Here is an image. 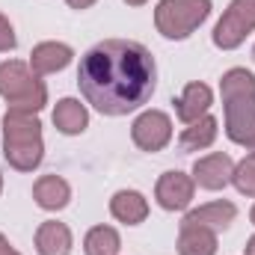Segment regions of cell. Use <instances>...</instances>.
<instances>
[{
  "mask_svg": "<svg viewBox=\"0 0 255 255\" xmlns=\"http://www.w3.org/2000/svg\"><path fill=\"white\" fill-rule=\"evenodd\" d=\"M128 6H145V3H148V0H125Z\"/></svg>",
  "mask_w": 255,
  "mask_h": 255,
  "instance_id": "25",
  "label": "cell"
},
{
  "mask_svg": "<svg viewBox=\"0 0 255 255\" xmlns=\"http://www.w3.org/2000/svg\"><path fill=\"white\" fill-rule=\"evenodd\" d=\"M232 184L238 187V193H244V196H255V151L247 154V157L235 166Z\"/></svg>",
  "mask_w": 255,
  "mask_h": 255,
  "instance_id": "20",
  "label": "cell"
},
{
  "mask_svg": "<svg viewBox=\"0 0 255 255\" xmlns=\"http://www.w3.org/2000/svg\"><path fill=\"white\" fill-rule=\"evenodd\" d=\"M33 199H36V205L42 211H63L71 202V187L60 175H42L33 184Z\"/></svg>",
  "mask_w": 255,
  "mask_h": 255,
  "instance_id": "13",
  "label": "cell"
},
{
  "mask_svg": "<svg viewBox=\"0 0 255 255\" xmlns=\"http://www.w3.org/2000/svg\"><path fill=\"white\" fill-rule=\"evenodd\" d=\"M172 104H175V116H178L184 125H190L196 119L208 116V110H211V104H214V92H211L208 83H187L184 92H181Z\"/></svg>",
  "mask_w": 255,
  "mask_h": 255,
  "instance_id": "10",
  "label": "cell"
},
{
  "mask_svg": "<svg viewBox=\"0 0 255 255\" xmlns=\"http://www.w3.org/2000/svg\"><path fill=\"white\" fill-rule=\"evenodd\" d=\"M3 157L18 172H33L45 157L42 122L27 110H6L3 116Z\"/></svg>",
  "mask_w": 255,
  "mask_h": 255,
  "instance_id": "3",
  "label": "cell"
},
{
  "mask_svg": "<svg viewBox=\"0 0 255 255\" xmlns=\"http://www.w3.org/2000/svg\"><path fill=\"white\" fill-rule=\"evenodd\" d=\"M15 45H18V39H15V30H12L9 18L0 12V54H9V51H15Z\"/></svg>",
  "mask_w": 255,
  "mask_h": 255,
  "instance_id": "21",
  "label": "cell"
},
{
  "mask_svg": "<svg viewBox=\"0 0 255 255\" xmlns=\"http://www.w3.org/2000/svg\"><path fill=\"white\" fill-rule=\"evenodd\" d=\"M122 238L113 226H95L83 238V253L86 255H119Z\"/></svg>",
  "mask_w": 255,
  "mask_h": 255,
  "instance_id": "19",
  "label": "cell"
},
{
  "mask_svg": "<svg viewBox=\"0 0 255 255\" xmlns=\"http://www.w3.org/2000/svg\"><path fill=\"white\" fill-rule=\"evenodd\" d=\"M130 139L142 151H163L172 142V119L163 110H145L133 119Z\"/></svg>",
  "mask_w": 255,
  "mask_h": 255,
  "instance_id": "7",
  "label": "cell"
},
{
  "mask_svg": "<svg viewBox=\"0 0 255 255\" xmlns=\"http://www.w3.org/2000/svg\"><path fill=\"white\" fill-rule=\"evenodd\" d=\"M193 193H196V181L190 175H184L178 169H169L157 178L154 199L163 211H187L193 202Z\"/></svg>",
  "mask_w": 255,
  "mask_h": 255,
  "instance_id": "8",
  "label": "cell"
},
{
  "mask_svg": "<svg viewBox=\"0 0 255 255\" xmlns=\"http://www.w3.org/2000/svg\"><path fill=\"white\" fill-rule=\"evenodd\" d=\"M178 255H217V232L181 223L178 232Z\"/></svg>",
  "mask_w": 255,
  "mask_h": 255,
  "instance_id": "17",
  "label": "cell"
},
{
  "mask_svg": "<svg viewBox=\"0 0 255 255\" xmlns=\"http://www.w3.org/2000/svg\"><path fill=\"white\" fill-rule=\"evenodd\" d=\"M211 15V0H160L154 9V27L163 39L181 42L193 36Z\"/></svg>",
  "mask_w": 255,
  "mask_h": 255,
  "instance_id": "5",
  "label": "cell"
},
{
  "mask_svg": "<svg viewBox=\"0 0 255 255\" xmlns=\"http://www.w3.org/2000/svg\"><path fill=\"white\" fill-rule=\"evenodd\" d=\"M255 30V0H232L214 27V45L220 51H235Z\"/></svg>",
  "mask_w": 255,
  "mask_h": 255,
  "instance_id": "6",
  "label": "cell"
},
{
  "mask_svg": "<svg viewBox=\"0 0 255 255\" xmlns=\"http://www.w3.org/2000/svg\"><path fill=\"white\" fill-rule=\"evenodd\" d=\"M226 136L255 151V74L247 68H229L220 80Z\"/></svg>",
  "mask_w": 255,
  "mask_h": 255,
  "instance_id": "2",
  "label": "cell"
},
{
  "mask_svg": "<svg viewBox=\"0 0 255 255\" xmlns=\"http://www.w3.org/2000/svg\"><path fill=\"white\" fill-rule=\"evenodd\" d=\"M65 3H68L71 9H89V6H92V3H98V0H65Z\"/></svg>",
  "mask_w": 255,
  "mask_h": 255,
  "instance_id": "22",
  "label": "cell"
},
{
  "mask_svg": "<svg viewBox=\"0 0 255 255\" xmlns=\"http://www.w3.org/2000/svg\"><path fill=\"white\" fill-rule=\"evenodd\" d=\"M36 253L39 255H68L71 253V232L65 223L48 220L36 229Z\"/></svg>",
  "mask_w": 255,
  "mask_h": 255,
  "instance_id": "15",
  "label": "cell"
},
{
  "mask_svg": "<svg viewBox=\"0 0 255 255\" xmlns=\"http://www.w3.org/2000/svg\"><path fill=\"white\" fill-rule=\"evenodd\" d=\"M0 255H21V253H18V250H12V247H9V241L0 235Z\"/></svg>",
  "mask_w": 255,
  "mask_h": 255,
  "instance_id": "23",
  "label": "cell"
},
{
  "mask_svg": "<svg viewBox=\"0 0 255 255\" xmlns=\"http://www.w3.org/2000/svg\"><path fill=\"white\" fill-rule=\"evenodd\" d=\"M0 190H3V175H0Z\"/></svg>",
  "mask_w": 255,
  "mask_h": 255,
  "instance_id": "27",
  "label": "cell"
},
{
  "mask_svg": "<svg viewBox=\"0 0 255 255\" xmlns=\"http://www.w3.org/2000/svg\"><path fill=\"white\" fill-rule=\"evenodd\" d=\"M253 60H255V48H253Z\"/></svg>",
  "mask_w": 255,
  "mask_h": 255,
  "instance_id": "28",
  "label": "cell"
},
{
  "mask_svg": "<svg viewBox=\"0 0 255 255\" xmlns=\"http://www.w3.org/2000/svg\"><path fill=\"white\" fill-rule=\"evenodd\" d=\"M235 217H238V208H235L232 202H223V199H220V202H208V205L190 211V214L184 217V223H187V226L211 229V232H226V229L235 223Z\"/></svg>",
  "mask_w": 255,
  "mask_h": 255,
  "instance_id": "12",
  "label": "cell"
},
{
  "mask_svg": "<svg viewBox=\"0 0 255 255\" xmlns=\"http://www.w3.org/2000/svg\"><path fill=\"white\" fill-rule=\"evenodd\" d=\"M0 95L9 104V110H27L39 113L48 104V86L39 80V74L21 60L0 63Z\"/></svg>",
  "mask_w": 255,
  "mask_h": 255,
  "instance_id": "4",
  "label": "cell"
},
{
  "mask_svg": "<svg viewBox=\"0 0 255 255\" xmlns=\"http://www.w3.org/2000/svg\"><path fill=\"white\" fill-rule=\"evenodd\" d=\"M110 214L125 226H139L148 217V202L139 190H119L110 199Z\"/></svg>",
  "mask_w": 255,
  "mask_h": 255,
  "instance_id": "14",
  "label": "cell"
},
{
  "mask_svg": "<svg viewBox=\"0 0 255 255\" xmlns=\"http://www.w3.org/2000/svg\"><path fill=\"white\" fill-rule=\"evenodd\" d=\"M217 130H220V122L214 116H202L184 128V133L178 136V148L181 151H202L217 139Z\"/></svg>",
  "mask_w": 255,
  "mask_h": 255,
  "instance_id": "18",
  "label": "cell"
},
{
  "mask_svg": "<svg viewBox=\"0 0 255 255\" xmlns=\"http://www.w3.org/2000/svg\"><path fill=\"white\" fill-rule=\"evenodd\" d=\"M244 255H255V235L247 241V253H244Z\"/></svg>",
  "mask_w": 255,
  "mask_h": 255,
  "instance_id": "24",
  "label": "cell"
},
{
  "mask_svg": "<svg viewBox=\"0 0 255 255\" xmlns=\"http://www.w3.org/2000/svg\"><path fill=\"white\" fill-rule=\"evenodd\" d=\"M77 86L101 116H128L154 95L157 65L145 45L107 39L80 57Z\"/></svg>",
  "mask_w": 255,
  "mask_h": 255,
  "instance_id": "1",
  "label": "cell"
},
{
  "mask_svg": "<svg viewBox=\"0 0 255 255\" xmlns=\"http://www.w3.org/2000/svg\"><path fill=\"white\" fill-rule=\"evenodd\" d=\"M250 220H253V226H255V205H253V211H250Z\"/></svg>",
  "mask_w": 255,
  "mask_h": 255,
  "instance_id": "26",
  "label": "cell"
},
{
  "mask_svg": "<svg viewBox=\"0 0 255 255\" xmlns=\"http://www.w3.org/2000/svg\"><path fill=\"white\" fill-rule=\"evenodd\" d=\"M74 60V51L65 42H39L30 54V68L42 77V74H57Z\"/></svg>",
  "mask_w": 255,
  "mask_h": 255,
  "instance_id": "11",
  "label": "cell"
},
{
  "mask_svg": "<svg viewBox=\"0 0 255 255\" xmlns=\"http://www.w3.org/2000/svg\"><path fill=\"white\" fill-rule=\"evenodd\" d=\"M232 172H235V160L223 151L205 154L193 163V181L202 190H223L232 184Z\"/></svg>",
  "mask_w": 255,
  "mask_h": 255,
  "instance_id": "9",
  "label": "cell"
},
{
  "mask_svg": "<svg viewBox=\"0 0 255 255\" xmlns=\"http://www.w3.org/2000/svg\"><path fill=\"white\" fill-rule=\"evenodd\" d=\"M54 125L65 136H77L89 125V113L77 98H60L57 107H54Z\"/></svg>",
  "mask_w": 255,
  "mask_h": 255,
  "instance_id": "16",
  "label": "cell"
}]
</instances>
